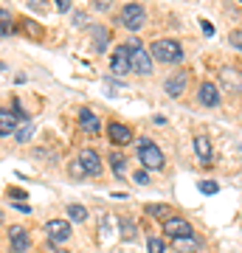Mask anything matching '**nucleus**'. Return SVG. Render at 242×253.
I'll return each mask as SVG.
<instances>
[{
	"mask_svg": "<svg viewBox=\"0 0 242 253\" xmlns=\"http://www.w3.org/2000/svg\"><path fill=\"white\" fill-rule=\"evenodd\" d=\"M200 26H203V31H206V37H211V34H214V26H211V23H206V20H203Z\"/></svg>",
	"mask_w": 242,
	"mask_h": 253,
	"instance_id": "35",
	"label": "nucleus"
},
{
	"mask_svg": "<svg viewBox=\"0 0 242 253\" xmlns=\"http://www.w3.org/2000/svg\"><path fill=\"white\" fill-rule=\"evenodd\" d=\"M180 253H197L200 251V242L194 239V236H186V239H178V245H175Z\"/></svg>",
	"mask_w": 242,
	"mask_h": 253,
	"instance_id": "20",
	"label": "nucleus"
},
{
	"mask_svg": "<svg viewBox=\"0 0 242 253\" xmlns=\"http://www.w3.org/2000/svg\"><path fill=\"white\" fill-rule=\"evenodd\" d=\"M240 3H242V0H240Z\"/></svg>",
	"mask_w": 242,
	"mask_h": 253,
	"instance_id": "38",
	"label": "nucleus"
},
{
	"mask_svg": "<svg viewBox=\"0 0 242 253\" xmlns=\"http://www.w3.org/2000/svg\"><path fill=\"white\" fill-rule=\"evenodd\" d=\"M79 163L85 166V174H88V177H99L101 174V155L96 152V149H82Z\"/></svg>",
	"mask_w": 242,
	"mask_h": 253,
	"instance_id": "10",
	"label": "nucleus"
},
{
	"mask_svg": "<svg viewBox=\"0 0 242 253\" xmlns=\"http://www.w3.org/2000/svg\"><path fill=\"white\" fill-rule=\"evenodd\" d=\"M54 6H56V11H71V0H54Z\"/></svg>",
	"mask_w": 242,
	"mask_h": 253,
	"instance_id": "33",
	"label": "nucleus"
},
{
	"mask_svg": "<svg viewBox=\"0 0 242 253\" xmlns=\"http://www.w3.org/2000/svg\"><path fill=\"white\" fill-rule=\"evenodd\" d=\"M79 129L85 132V135H99V129H101V124H99V116L93 113V110H79Z\"/></svg>",
	"mask_w": 242,
	"mask_h": 253,
	"instance_id": "13",
	"label": "nucleus"
},
{
	"mask_svg": "<svg viewBox=\"0 0 242 253\" xmlns=\"http://www.w3.org/2000/svg\"><path fill=\"white\" fill-rule=\"evenodd\" d=\"M6 194H9V197H17V200H28V194H26V191L14 189V186H11V189H6Z\"/></svg>",
	"mask_w": 242,
	"mask_h": 253,
	"instance_id": "32",
	"label": "nucleus"
},
{
	"mask_svg": "<svg viewBox=\"0 0 242 253\" xmlns=\"http://www.w3.org/2000/svg\"><path fill=\"white\" fill-rule=\"evenodd\" d=\"M194 155H197L200 163H211V158H214V149H211V141H208L206 135H197V138H194Z\"/></svg>",
	"mask_w": 242,
	"mask_h": 253,
	"instance_id": "15",
	"label": "nucleus"
},
{
	"mask_svg": "<svg viewBox=\"0 0 242 253\" xmlns=\"http://www.w3.org/2000/svg\"><path fill=\"white\" fill-rule=\"evenodd\" d=\"M135 234H138V228H135L130 219H121V236H124L127 242H130V239H135Z\"/></svg>",
	"mask_w": 242,
	"mask_h": 253,
	"instance_id": "24",
	"label": "nucleus"
},
{
	"mask_svg": "<svg viewBox=\"0 0 242 253\" xmlns=\"http://www.w3.org/2000/svg\"><path fill=\"white\" fill-rule=\"evenodd\" d=\"M31 135H34V126H31V124H23V126H17V132H14V141L26 144V141H31Z\"/></svg>",
	"mask_w": 242,
	"mask_h": 253,
	"instance_id": "22",
	"label": "nucleus"
},
{
	"mask_svg": "<svg viewBox=\"0 0 242 253\" xmlns=\"http://www.w3.org/2000/svg\"><path fill=\"white\" fill-rule=\"evenodd\" d=\"M0 71H6V65H3V62H0Z\"/></svg>",
	"mask_w": 242,
	"mask_h": 253,
	"instance_id": "36",
	"label": "nucleus"
},
{
	"mask_svg": "<svg viewBox=\"0 0 242 253\" xmlns=\"http://www.w3.org/2000/svg\"><path fill=\"white\" fill-rule=\"evenodd\" d=\"M23 31H28V34H31V37H37V40L43 37V28L37 26V23H31V20H26V23H23Z\"/></svg>",
	"mask_w": 242,
	"mask_h": 253,
	"instance_id": "28",
	"label": "nucleus"
},
{
	"mask_svg": "<svg viewBox=\"0 0 242 253\" xmlns=\"http://www.w3.org/2000/svg\"><path fill=\"white\" fill-rule=\"evenodd\" d=\"M127 48H130V65H133L135 73H141V76H149L152 73V56L146 54V48L138 37H130L127 40Z\"/></svg>",
	"mask_w": 242,
	"mask_h": 253,
	"instance_id": "3",
	"label": "nucleus"
},
{
	"mask_svg": "<svg viewBox=\"0 0 242 253\" xmlns=\"http://www.w3.org/2000/svg\"><path fill=\"white\" fill-rule=\"evenodd\" d=\"M107 45H110V31L101 26H93V51L101 54V51H107Z\"/></svg>",
	"mask_w": 242,
	"mask_h": 253,
	"instance_id": "17",
	"label": "nucleus"
},
{
	"mask_svg": "<svg viewBox=\"0 0 242 253\" xmlns=\"http://www.w3.org/2000/svg\"><path fill=\"white\" fill-rule=\"evenodd\" d=\"M186 82H189V73H186V71L172 73L169 79L163 82V90H166V96H172V99L183 96V90H186Z\"/></svg>",
	"mask_w": 242,
	"mask_h": 253,
	"instance_id": "12",
	"label": "nucleus"
},
{
	"mask_svg": "<svg viewBox=\"0 0 242 253\" xmlns=\"http://www.w3.org/2000/svg\"><path fill=\"white\" fill-rule=\"evenodd\" d=\"M68 219H71V222H85V219H88V208L76 206V203L68 206Z\"/></svg>",
	"mask_w": 242,
	"mask_h": 253,
	"instance_id": "21",
	"label": "nucleus"
},
{
	"mask_svg": "<svg viewBox=\"0 0 242 253\" xmlns=\"http://www.w3.org/2000/svg\"><path fill=\"white\" fill-rule=\"evenodd\" d=\"M149 56L158 59L161 65H175L183 59V45L178 40H155L152 48H149Z\"/></svg>",
	"mask_w": 242,
	"mask_h": 253,
	"instance_id": "2",
	"label": "nucleus"
},
{
	"mask_svg": "<svg viewBox=\"0 0 242 253\" xmlns=\"http://www.w3.org/2000/svg\"><path fill=\"white\" fill-rule=\"evenodd\" d=\"M197 101L203 107H220V87L214 82H203L197 87Z\"/></svg>",
	"mask_w": 242,
	"mask_h": 253,
	"instance_id": "11",
	"label": "nucleus"
},
{
	"mask_svg": "<svg viewBox=\"0 0 242 253\" xmlns=\"http://www.w3.org/2000/svg\"><path fill=\"white\" fill-rule=\"evenodd\" d=\"M107 161H110V169H113V174H121V172L127 169V158H124L121 152H116V149L107 155Z\"/></svg>",
	"mask_w": 242,
	"mask_h": 253,
	"instance_id": "19",
	"label": "nucleus"
},
{
	"mask_svg": "<svg viewBox=\"0 0 242 253\" xmlns=\"http://www.w3.org/2000/svg\"><path fill=\"white\" fill-rule=\"evenodd\" d=\"M14 34V17H11V11L0 9V37H9Z\"/></svg>",
	"mask_w": 242,
	"mask_h": 253,
	"instance_id": "18",
	"label": "nucleus"
},
{
	"mask_svg": "<svg viewBox=\"0 0 242 253\" xmlns=\"http://www.w3.org/2000/svg\"><path fill=\"white\" fill-rule=\"evenodd\" d=\"M107 138H110V144H113V146H127V144H133V129H130L127 124L110 121V126H107Z\"/></svg>",
	"mask_w": 242,
	"mask_h": 253,
	"instance_id": "9",
	"label": "nucleus"
},
{
	"mask_svg": "<svg viewBox=\"0 0 242 253\" xmlns=\"http://www.w3.org/2000/svg\"><path fill=\"white\" fill-rule=\"evenodd\" d=\"M0 219H3V211H0Z\"/></svg>",
	"mask_w": 242,
	"mask_h": 253,
	"instance_id": "37",
	"label": "nucleus"
},
{
	"mask_svg": "<svg viewBox=\"0 0 242 253\" xmlns=\"http://www.w3.org/2000/svg\"><path fill=\"white\" fill-rule=\"evenodd\" d=\"M45 234L51 242H68L71 239V222L68 219H48L45 222Z\"/></svg>",
	"mask_w": 242,
	"mask_h": 253,
	"instance_id": "7",
	"label": "nucleus"
},
{
	"mask_svg": "<svg viewBox=\"0 0 242 253\" xmlns=\"http://www.w3.org/2000/svg\"><path fill=\"white\" fill-rule=\"evenodd\" d=\"M133 180H135V183H141V186H146V183H149V174H146V169L135 172V174H133Z\"/></svg>",
	"mask_w": 242,
	"mask_h": 253,
	"instance_id": "30",
	"label": "nucleus"
},
{
	"mask_svg": "<svg viewBox=\"0 0 242 253\" xmlns=\"http://www.w3.org/2000/svg\"><path fill=\"white\" fill-rule=\"evenodd\" d=\"M14 208L23 211V214H31V206H28V203H14Z\"/></svg>",
	"mask_w": 242,
	"mask_h": 253,
	"instance_id": "34",
	"label": "nucleus"
},
{
	"mask_svg": "<svg viewBox=\"0 0 242 253\" xmlns=\"http://www.w3.org/2000/svg\"><path fill=\"white\" fill-rule=\"evenodd\" d=\"M228 42H231V45L237 48V51H242V31H234V34L228 37Z\"/></svg>",
	"mask_w": 242,
	"mask_h": 253,
	"instance_id": "29",
	"label": "nucleus"
},
{
	"mask_svg": "<svg viewBox=\"0 0 242 253\" xmlns=\"http://www.w3.org/2000/svg\"><path fill=\"white\" fill-rule=\"evenodd\" d=\"M220 79H223V84L228 90H240L242 87V76H240L237 68H223V71H220Z\"/></svg>",
	"mask_w": 242,
	"mask_h": 253,
	"instance_id": "16",
	"label": "nucleus"
},
{
	"mask_svg": "<svg viewBox=\"0 0 242 253\" xmlns=\"http://www.w3.org/2000/svg\"><path fill=\"white\" fill-rule=\"evenodd\" d=\"M110 71L116 73V76H124V73L133 71V65H130V48L127 45H118L110 54Z\"/></svg>",
	"mask_w": 242,
	"mask_h": 253,
	"instance_id": "6",
	"label": "nucleus"
},
{
	"mask_svg": "<svg viewBox=\"0 0 242 253\" xmlns=\"http://www.w3.org/2000/svg\"><path fill=\"white\" fill-rule=\"evenodd\" d=\"M163 234L169 236V239H186V236H192V222H189L186 217H166L163 219Z\"/></svg>",
	"mask_w": 242,
	"mask_h": 253,
	"instance_id": "5",
	"label": "nucleus"
},
{
	"mask_svg": "<svg viewBox=\"0 0 242 253\" xmlns=\"http://www.w3.org/2000/svg\"><path fill=\"white\" fill-rule=\"evenodd\" d=\"M146 251L149 253H166V245H163V239H158V236H149V239H146Z\"/></svg>",
	"mask_w": 242,
	"mask_h": 253,
	"instance_id": "23",
	"label": "nucleus"
},
{
	"mask_svg": "<svg viewBox=\"0 0 242 253\" xmlns=\"http://www.w3.org/2000/svg\"><path fill=\"white\" fill-rule=\"evenodd\" d=\"M14 132H17V116H14L11 110L0 107V138L14 135Z\"/></svg>",
	"mask_w": 242,
	"mask_h": 253,
	"instance_id": "14",
	"label": "nucleus"
},
{
	"mask_svg": "<svg viewBox=\"0 0 242 253\" xmlns=\"http://www.w3.org/2000/svg\"><path fill=\"white\" fill-rule=\"evenodd\" d=\"M138 161L146 172H161L163 166H166V155L161 152V146L152 144L149 138H141L138 141Z\"/></svg>",
	"mask_w": 242,
	"mask_h": 253,
	"instance_id": "1",
	"label": "nucleus"
},
{
	"mask_svg": "<svg viewBox=\"0 0 242 253\" xmlns=\"http://www.w3.org/2000/svg\"><path fill=\"white\" fill-rule=\"evenodd\" d=\"M144 23H146V11H144V6H138V3H127V6H121V11H118V26H124L127 31H138Z\"/></svg>",
	"mask_w": 242,
	"mask_h": 253,
	"instance_id": "4",
	"label": "nucleus"
},
{
	"mask_svg": "<svg viewBox=\"0 0 242 253\" xmlns=\"http://www.w3.org/2000/svg\"><path fill=\"white\" fill-rule=\"evenodd\" d=\"M9 245H11V253H26L31 248V236L23 225H11L9 228Z\"/></svg>",
	"mask_w": 242,
	"mask_h": 253,
	"instance_id": "8",
	"label": "nucleus"
},
{
	"mask_svg": "<svg viewBox=\"0 0 242 253\" xmlns=\"http://www.w3.org/2000/svg\"><path fill=\"white\" fill-rule=\"evenodd\" d=\"M146 214H149V217H158V219L169 217V206H163V203L161 206H146Z\"/></svg>",
	"mask_w": 242,
	"mask_h": 253,
	"instance_id": "25",
	"label": "nucleus"
},
{
	"mask_svg": "<svg viewBox=\"0 0 242 253\" xmlns=\"http://www.w3.org/2000/svg\"><path fill=\"white\" fill-rule=\"evenodd\" d=\"M68 174H73L76 180H82V177H88V174H85V166H82L79 161H76V163H71V166H68Z\"/></svg>",
	"mask_w": 242,
	"mask_h": 253,
	"instance_id": "27",
	"label": "nucleus"
},
{
	"mask_svg": "<svg viewBox=\"0 0 242 253\" xmlns=\"http://www.w3.org/2000/svg\"><path fill=\"white\" fill-rule=\"evenodd\" d=\"M197 189L203 191V194H217V191H220V186H217L214 180H200V183H197Z\"/></svg>",
	"mask_w": 242,
	"mask_h": 253,
	"instance_id": "26",
	"label": "nucleus"
},
{
	"mask_svg": "<svg viewBox=\"0 0 242 253\" xmlns=\"http://www.w3.org/2000/svg\"><path fill=\"white\" fill-rule=\"evenodd\" d=\"M113 6V0H93V9L96 11H107Z\"/></svg>",
	"mask_w": 242,
	"mask_h": 253,
	"instance_id": "31",
	"label": "nucleus"
}]
</instances>
